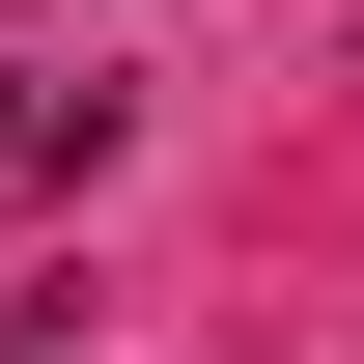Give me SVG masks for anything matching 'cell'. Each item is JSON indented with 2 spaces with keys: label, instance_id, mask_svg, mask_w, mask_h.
Returning a JSON list of instances; mask_svg holds the SVG:
<instances>
[{
  "label": "cell",
  "instance_id": "6da1fadb",
  "mask_svg": "<svg viewBox=\"0 0 364 364\" xmlns=\"http://www.w3.org/2000/svg\"><path fill=\"white\" fill-rule=\"evenodd\" d=\"M112 140V85H28V56H0V168H85Z\"/></svg>",
  "mask_w": 364,
  "mask_h": 364
}]
</instances>
